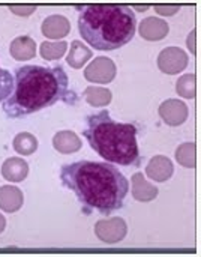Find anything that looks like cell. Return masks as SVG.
I'll list each match as a JSON object with an SVG mask.
<instances>
[{
  "label": "cell",
  "instance_id": "cell-4",
  "mask_svg": "<svg viewBox=\"0 0 201 257\" xmlns=\"http://www.w3.org/2000/svg\"><path fill=\"white\" fill-rule=\"evenodd\" d=\"M87 130L84 137L90 148L107 163L119 166L141 164V155L137 143V126L132 123H120L110 117L107 110L87 116Z\"/></svg>",
  "mask_w": 201,
  "mask_h": 257
},
{
  "label": "cell",
  "instance_id": "cell-8",
  "mask_svg": "<svg viewBox=\"0 0 201 257\" xmlns=\"http://www.w3.org/2000/svg\"><path fill=\"white\" fill-rule=\"evenodd\" d=\"M159 116L168 126H179L188 119L189 110L188 105L180 99L170 98L159 105Z\"/></svg>",
  "mask_w": 201,
  "mask_h": 257
},
{
  "label": "cell",
  "instance_id": "cell-20",
  "mask_svg": "<svg viewBox=\"0 0 201 257\" xmlns=\"http://www.w3.org/2000/svg\"><path fill=\"white\" fill-rule=\"evenodd\" d=\"M66 50H68V44L65 41H59V42L44 41L39 47V54L45 60H57L65 56Z\"/></svg>",
  "mask_w": 201,
  "mask_h": 257
},
{
  "label": "cell",
  "instance_id": "cell-13",
  "mask_svg": "<svg viewBox=\"0 0 201 257\" xmlns=\"http://www.w3.org/2000/svg\"><path fill=\"white\" fill-rule=\"evenodd\" d=\"M23 203H24V196L20 188L12 187V185L0 187V209L2 211L8 214H14L18 209H21Z\"/></svg>",
  "mask_w": 201,
  "mask_h": 257
},
{
  "label": "cell",
  "instance_id": "cell-6",
  "mask_svg": "<svg viewBox=\"0 0 201 257\" xmlns=\"http://www.w3.org/2000/svg\"><path fill=\"white\" fill-rule=\"evenodd\" d=\"M128 233L126 221L120 217L99 220L95 224V235L105 244H117L125 239Z\"/></svg>",
  "mask_w": 201,
  "mask_h": 257
},
{
  "label": "cell",
  "instance_id": "cell-27",
  "mask_svg": "<svg viewBox=\"0 0 201 257\" xmlns=\"http://www.w3.org/2000/svg\"><path fill=\"white\" fill-rule=\"evenodd\" d=\"M132 8H134V9H137L138 12H146L150 6H149V5H134Z\"/></svg>",
  "mask_w": 201,
  "mask_h": 257
},
{
  "label": "cell",
  "instance_id": "cell-10",
  "mask_svg": "<svg viewBox=\"0 0 201 257\" xmlns=\"http://www.w3.org/2000/svg\"><path fill=\"white\" fill-rule=\"evenodd\" d=\"M173 173H174V166L171 160L164 155L153 157L146 167L147 178L156 182H167L173 176Z\"/></svg>",
  "mask_w": 201,
  "mask_h": 257
},
{
  "label": "cell",
  "instance_id": "cell-1",
  "mask_svg": "<svg viewBox=\"0 0 201 257\" xmlns=\"http://www.w3.org/2000/svg\"><path fill=\"white\" fill-rule=\"evenodd\" d=\"M60 181L77 196L86 212L96 211L102 215L122 209L129 193V181L110 163L83 160L65 164Z\"/></svg>",
  "mask_w": 201,
  "mask_h": 257
},
{
  "label": "cell",
  "instance_id": "cell-22",
  "mask_svg": "<svg viewBox=\"0 0 201 257\" xmlns=\"http://www.w3.org/2000/svg\"><path fill=\"white\" fill-rule=\"evenodd\" d=\"M176 92L186 99L195 98V75L185 74L176 81Z\"/></svg>",
  "mask_w": 201,
  "mask_h": 257
},
{
  "label": "cell",
  "instance_id": "cell-21",
  "mask_svg": "<svg viewBox=\"0 0 201 257\" xmlns=\"http://www.w3.org/2000/svg\"><path fill=\"white\" fill-rule=\"evenodd\" d=\"M176 160L180 166L186 167V169H194L195 167V143L194 142H188V143H182L177 149H176Z\"/></svg>",
  "mask_w": 201,
  "mask_h": 257
},
{
  "label": "cell",
  "instance_id": "cell-23",
  "mask_svg": "<svg viewBox=\"0 0 201 257\" xmlns=\"http://www.w3.org/2000/svg\"><path fill=\"white\" fill-rule=\"evenodd\" d=\"M14 89V78L12 74L0 66V102L6 101L8 96L12 93Z\"/></svg>",
  "mask_w": 201,
  "mask_h": 257
},
{
  "label": "cell",
  "instance_id": "cell-24",
  "mask_svg": "<svg viewBox=\"0 0 201 257\" xmlns=\"http://www.w3.org/2000/svg\"><path fill=\"white\" fill-rule=\"evenodd\" d=\"M9 9H11V12L15 14V15L29 17V15H32L38 8H36V5H11Z\"/></svg>",
  "mask_w": 201,
  "mask_h": 257
},
{
  "label": "cell",
  "instance_id": "cell-18",
  "mask_svg": "<svg viewBox=\"0 0 201 257\" xmlns=\"http://www.w3.org/2000/svg\"><path fill=\"white\" fill-rule=\"evenodd\" d=\"M84 98L92 107H104V105H108L111 102L113 93H111V90H108L105 87L89 86L84 90Z\"/></svg>",
  "mask_w": 201,
  "mask_h": 257
},
{
  "label": "cell",
  "instance_id": "cell-17",
  "mask_svg": "<svg viewBox=\"0 0 201 257\" xmlns=\"http://www.w3.org/2000/svg\"><path fill=\"white\" fill-rule=\"evenodd\" d=\"M92 57H93V53H92V50L87 45H84V42H81V41H72L69 54L66 57V62L74 69H80Z\"/></svg>",
  "mask_w": 201,
  "mask_h": 257
},
{
  "label": "cell",
  "instance_id": "cell-28",
  "mask_svg": "<svg viewBox=\"0 0 201 257\" xmlns=\"http://www.w3.org/2000/svg\"><path fill=\"white\" fill-rule=\"evenodd\" d=\"M5 227H6V218L0 214V233L5 230Z\"/></svg>",
  "mask_w": 201,
  "mask_h": 257
},
{
  "label": "cell",
  "instance_id": "cell-7",
  "mask_svg": "<svg viewBox=\"0 0 201 257\" xmlns=\"http://www.w3.org/2000/svg\"><path fill=\"white\" fill-rule=\"evenodd\" d=\"M189 57L179 47H167L158 56V68L168 75H176L188 66Z\"/></svg>",
  "mask_w": 201,
  "mask_h": 257
},
{
  "label": "cell",
  "instance_id": "cell-11",
  "mask_svg": "<svg viewBox=\"0 0 201 257\" xmlns=\"http://www.w3.org/2000/svg\"><path fill=\"white\" fill-rule=\"evenodd\" d=\"M42 35L50 39H60L69 35L71 32V23L63 15H50L42 21L41 26Z\"/></svg>",
  "mask_w": 201,
  "mask_h": 257
},
{
  "label": "cell",
  "instance_id": "cell-2",
  "mask_svg": "<svg viewBox=\"0 0 201 257\" xmlns=\"http://www.w3.org/2000/svg\"><path fill=\"white\" fill-rule=\"evenodd\" d=\"M69 78L62 66L24 65L15 69L14 89L3 102V111L11 119H20L54 105L57 101L71 99Z\"/></svg>",
  "mask_w": 201,
  "mask_h": 257
},
{
  "label": "cell",
  "instance_id": "cell-14",
  "mask_svg": "<svg viewBox=\"0 0 201 257\" xmlns=\"http://www.w3.org/2000/svg\"><path fill=\"white\" fill-rule=\"evenodd\" d=\"M159 191L155 185L146 181L143 173H135L132 176V197L138 202H152L158 197Z\"/></svg>",
  "mask_w": 201,
  "mask_h": 257
},
{
  "label": "cell",
  "instance_id": "cell-15",
  "mask_svg": "<svg viewBox=\"0 0 201 257\" xmlns=\"http://www.w3.org/2000/svg\"><path fill=\"white\" fill-rule=\"evenodd\" d=\"M11 56L18 60H30L36 56V42L30 36H18L9 45Z\"/></svg>",
  "mask_w": 201,
  "mask_h": 257
},
{
  "label": "cell",
  "instance_id": "cell-3",
  "mask_svg": "<svg viewBox=\"0 0 201 257\" xmlns=\"http://www.w3.org/2000/svg\"><path fill=\"white\" fill-rule=\"evenodd\" d=\"M81 38L96 50L113 51L126 45L135 35L137 20L128 5L78 6Z\"/></svg>",
  "mask_w": 201,
  "mask_h": 257
},
{
  "label": "cell",
  "instance_id": "cell-12",
  "mask_svg": "<svg viewBox=\"0 0 201 257\" xmlns=\"http://www.w3.org/2000/svg\"><path fill=\"white\" fill-rule=\"evenodd\" d=\"M29 175V164L20 158L12 157L8 158L2 166V176L9 182H23Z\"/></svg>",
  "mask_w": 201,
  "mask_h": 257
},
{
  "label": "cell",
  "instance_id": "cell-16",
  "mask_svg": "<svg viewBox=\"0 0 201 257\" xmlns=\"http://www.w3.org/2000/svg\"><path fill=\"white\" fill-rule=\"evenodd\" d=\"M53 146L57 152L69 155L81 149V140L75 133L65 130V131L56 133V136L53 137Z\"/></svg>",
  "mask_w": 201,
  "mask_h": 257
},
{
  "label": "cell",
  "instance_id": "cell-5",
  "mask_svg": "<svg viewBox=\"0 0 201 257\" xmlns=\"http://www.w3.org/2000/svg\"><path fill=\"white\" fill-rule=\"evenodd\" d=\"M117 74L116 63L105 56H99L93 59L89 66L84 69V78L90 83H98V84H108L114 80Z\"/></svg>",
  "mask_w": 201,
  "mask_h": 257
},
{
  "label": "cell",
  "instance_id": "cell-19",
  "mask_svg": "<svg viewBox=\"0 0 201 257\" xmlns=\"http://www.w3.org/2000/svg\"><path fill=\"white\" fill-rule=\"evenodd\" d=\"M38 139L30 133H20L14 139V149L20 155H32L38 149Z\"/></svg>",
  "mask_w": 201,
  "mask_h": 257
},
{
  "label": "cell",
  "instance_id": "cell-26",
  "mask_svg": "<svg viewBox=\"0 0 201 257\" xmlns=\"http://www.w3.org/2000/svg\"><path fill=\"white\" fill-rule=\"evenodd\" d=\"M195 38H197V33H195V30L189 32V35H188V38H186V45H188V50L192 53V56L197 53V47H195Z\"/></svg>",
  "mask_w": 201,
  "mask_h": 257
},
{
  "label": "cell",
  "instance_id": "cell-9",
  "mask_svg": "<svg viewBox=\"0 0 201 257\" xmlns=\"http://www.w3.org/2000/svg\"><path fill=\"white\" fill-rule=\"evenodd\" d=\"M170 32L168 23L162 18L156 17H147L140 23L138 33L146 41H161L164 39Z\"/></svg>",
  "mask_w": 201,
  "mask_h": 257
},
{
  "label": "cell",
  "instance_id": "cell-25",
  "mask_svg": "<svg viewBox=\"0 0 201 257\" xmlns=\"http://www.w3.org/2000/svg\"><path fill=\"white\" fill-rule=\"evenodd\" d=\"M153 9L159 15L170 17V15H174L180 11V5H153Z\"/></svg>",
  "mask_w": 201,
  "mask_h": 257
}]
</instances>
